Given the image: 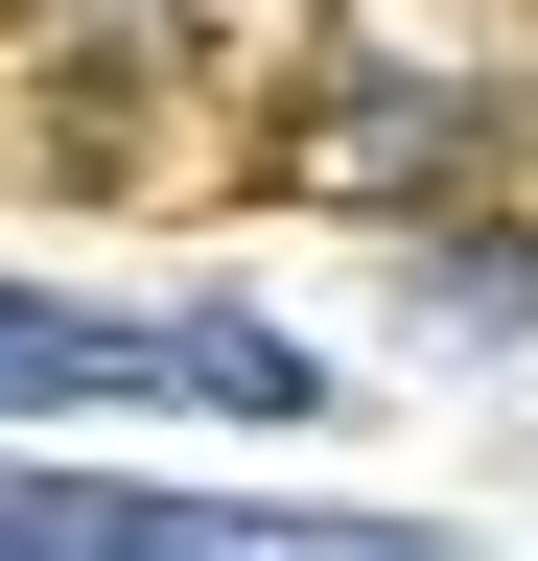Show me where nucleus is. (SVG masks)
<instances>
[{
	"mask_svg": "<svg viewBox=\"0 0 538 561\" xmlns=\"http://www.w3.org/2000/svg\"><path fill=\"white\" fill-rule=\"evenodd\" d=\"M0 398H187V421H328V375L282 328H211V305H47V280H0Z\"/></svg>",
	"mask_w": 538,
	"mask_h": 561,
	"instance_id": "nucleus-1",
	"label": "nucleus"
},
{
	"mask_svg": "<svg viewBox=\"0 0 538 561\" xmlns=\"http://www.w3.org/2000/svg\"><path fill=\"white\" fill-rule=\"evenodd\" d=\"M0 561H445L352 515H164V491H0Z\"/></svg>",
	"mask_w": 538,
	"mask_h": 561,
	"instance_id": "nucleus-2",
	"label": "nucleus"
}]
</instances>
